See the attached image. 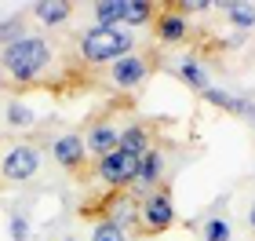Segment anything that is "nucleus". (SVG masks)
<instances>
[{
	"label": "nucleus",
	"instance_id": "nucleus-4",
	"mask_svg": "<svg viewBox=\"0 0 255 241\" xmlns=\"http://www.w3.org/2000/svg\"><path fill=\"white\" fill-rule=\"evenodd\" d=\"M40 168V150L33 143H15L0 154V183H26Z\"/></svg>",
	"mask_w": 255,
	"mask_h": 241
},
{
	"label": "nucleus",
	"instance_id": "nucleus-5",
	"mask_svg": "<svg viewBox=\"0 0 255 241\" xmlns=\"http://www.w3.org/2000/svg\"><path fill=\"white\" fill-rule=\"evenodd\" d=\"M95 176L106 183L110 190H128L135 183V176H138V154H128V150L117 146L113 154L95 161Z\"/></svg>",
	"mask_w": 255,
	"mask_h": 241
},
{
	"label": "nucleus",
	"instance_id": "nucleus-6",
	"mask_svg": "<svg viewBox=\"0 0 255 241\" xmlns=\"http://www.w3.org/2000/svg\"><path fill=\"white\" fill-rule=\"evenodd\" d=\"M157 187H164V150L149 146V150L138 157V176H135L131 187H128V194H131V198H149Z\"/></svg>",
	"mask_w": 255,
	"mask_h": 241
},
{
	"label": "nucleus",
	"instance_id": "nucleus-17",
	"mask_svg": "<svg viewBox=\"0 0 255 241\" xmlns=\"http://www.w3.org/2000/svg\"><path fill=\"white\" fill-rule=\"evenodd\" d=\"M91 241H128V231H121V227L110 223V220H99L95 231H91Z\"/></svg>",
	"mask_w": 255,
	"mask_h": 241
},
{
	"label": "nucleus",
	"instance_id": "nucleus-10",
	"mask_svg": "<svg viewBox=\"0 0 255 241\" xmlns=\"http://www.w3.org/2000/svg\"><path fill=\"white\" fill-rule=\"evenodd\" d=\"M84 146H88L95 157H106V154H113V150L121 146V132L113 128L110 121H99V124H91V128H88Z\"/></svg>",
	"mask_w": 255,
	"mask_h": 241
},
{
	"label": "nucleus",
	"instance_id": "nucleus-15",
	"mask_svg": "<svg viewBox=\"0 0 255 241\" xmlns=\"http://www.w3.org/2000/svg\"><path fill=\"white\" fill-rule=\"evenodd\" d=\"M179 77L186 80L190 88H197V91H208V88H212V84H208V70H204L201 62H182V66H179Z\"/></svg>",
	"mask_w": 255,
	"mask_h": 241
},
{
	"label": "nucleus",
	"instance_id": "nucleus-7",
	"mask_svg": "<svg viewBox=\"0 0 255 241\" xmlns=\"http://www.w3.org/2000/svg\"><path fill=\"white\" fill-rule=\"evenodd\" d=\"M51 157L59 161L66 172H73V176L88 179V146H84V135H77V132L59 135V139L51 143Z\"/></svg>",
	"mask_w": 255,
	"mask_h": 241
},
{
	"label": "nucleus",
	"instance_id": "nucleus-12",
	"mask_svg": "<svg viewBox=\"0 0 255 241\" xmlns=\"http://www.w3.org/2000/svg\"><path fill=\"white\" fill-rule=\"evenodd\" d=\"M149 146H153V139H149V124H128V128L121 132V150L142 157Z\"/></svg>",
	"mask_w": 255,
	"mask_h": 241
},
{
	"label": "nucleus",
	"instance_id": "nucleus-9",
	"mask_svg": "<svg viewBox=\"0 0 255 241\" xmlns=\"http://www.w3.org/2000/svg\"><path fill=\"white\" fill-rule=\"evenodd\" d=\"M153 33H157V44H182L190 37V22L182 15V7H157V18H153Z\"/></svg>",
	"mask_w": 255,
	"mask_h": 241
},
{
	"label": "nucleus",
	"instance_id": "nucleus-16",
	"mask_svg": "<svg viewBox=\"0 0 255 241\" xmlns=\"http://www.w3.org/2000/svg\"><path fill=\"white\" fill-rule=\"evenodd\" d=\"M226 15L234 26H245V29L255 26V4H226Z\"/></svg>",
	"mask_w": 255,
	"mask_h": 241
},
{
	"label": "nucleus",
	"instance_id": "nucleus-19",
	"mask_svg": "<svg viewBox=\"0 0 255 241\" xmlns=\"http://www.w3.org/2000/svg\"><path fill=\"white\" fill-rule=\"evenodd\" d=\"M204 241H230V227H226V220L212 216V220L204 223Z\"/></svg>",
	"mask_w": 255,
	"mask_h": 241
},
{
	"label": "nucleus",
	"instance_id": "nucleus-11",
	"mask_svg": "<svg viewBox=\"0 0 255 241\" xmlns=\"http://www.w3.org/2000/svg\"><path fill=\"white\" fill-rule=\"evenodd\" d=\"M29 11L44 26H62V22L73 18V4H69V0H40V4H33Z\"/></svg>",
	"mask_w": 255,
	"mask_h": 241
},
{
	"label": "nucleus",
	"instance_id": "nucleus-14",
	"mask_svg": "<svg viewBox=\"0 0 255 241\" xmlns=\"http://www.w3.org/2000/svg\"><path fill=\"white\" fill-rule=\"evenodd\" d=\"M153 18H157V4H149V0H128V11H124L128 26H153Z\"/></svg>",
	"mask_w": 255,
	"mask_h": 241
},
{
	"label": "nucleus",
	"instance_id": "nucleus-23",
	"mask_svg": "<svg viewBox=\"0 0 255 241\" xmlns=\"http://www.w3.org/2000/svg\"><path fill=\"white\" fill-rule=\"evenodd\" d=\"M69 241H73V238H69Z\"/></svg>",
	"mask_w": 255,
	"mask_h": 241
},
{
	"label": "nucleus",
	"instance_id": "nucleus-21",
	"mask_svg": "<svg viewBox=\"0 0 255 241\" xmlns=\"http://www.w3.org/2000/svg\"><path fill=\"white\" fill-rule=\"evenodd\" d=\"M11 241H29V223H26V216H11Z\"/></svg>",
	"mask_w": 255,
	"mask_h": 241
},
{
	"label": "nucleus",
	"instance_id": "nucleus-18",
	"mask_svg": "<svg viewBox=\"0 0 255 241\" xmlns=\"http://www.w3.org/2000/svg\"><path fill=\"white\" fill-rule=\"evenodd\" d=\"M33 121H37L33 110H26L22 102H11V106H7V124H11V128H29Z\"/></svg>",
	"mask_w": 255,
	"mask_h": 241
},
{
	"label": "nucleus",
	"instance_id": "nucleus-8",
	"mask_svg": "<svg viewBox=\"0 0 255 241\" xmlns=\"http://www.w3.org/2000/svg\"><path fill=\"white\" fill-rule=\"evenodd\" d=\"M149 70H153V55L131 51V55H124V59L113 62L110 80H113V84H117L121 91H131V88H138V84H142V80L149 77Z\"/></svg>",
	"mask_w": 255,
	"mask_h": 241
},
{
	"label": "nucleus",
	"instance_id": "nucleus-1",
	"mask_svg": "<svg viewBox=\"0 0 255 241\" xmlns=\"http://www.w3.org/2000/svg\"><path fill=\"white\" fill-rule=\"evenodd\" d=\"M55 66V44L48 37H18L0 48V70L15 84H40Z\"/></svg>",
	"mask_w": 255,
	"mask_h": 241
},
{
	"label": "nucleus",
	"instance_id": "nucleus-2",
	"mask_svg": "<svg viewBox=\"0 0 255 241\" xmlns=\"http://www.w3.org/2000/svg\"><path fill=\"white\" fill-rule=\"evenodd\" d=\"M135 51V37L121 26H91L77 37V55L84 66H99V62H117L124 55Z\"/></svg>",
	"mask_w": 255,
	"mask_h": 241
},
{
	"label": "nucleus",
	"instance_id": "nucleus-20",
	"mask_svg": "<svg viewBox=\"0 0 255 241\" xmlns=\"http://www.w3.org/2000/svg\"><path fill=\"white\" fill-rule=\"evenodd\" d=\"M18 37H26L22 33V18H7V22H0V48H7L11 40H18Z\"/></svg>",
	"mask_w": 255,
	"mask_h": 241
},
{
	"label": "nucleus",
	"instance_id": "nucleus-22",
	"mask_svg": "<svg viewBox=\"0 0 255 241\" xmlns=\"http://www.w3.org/2000/svg\"><path fill=\"white\" fill-rule=\"evenodd\" d=\"M248 223H252V231H255V205H252V212H248Z\"/></svg>",
	"mask_w": 255,
	"mask_h": 241
},
{
	"label": "nucleus",
	"instance_id": "nucleus-13",
	"mask_svg": "<svg viewBox=\"0 0 255 241\" xmlns=\"http://www.w3.org/2000/svg\"><path fill=\"white\" fill-rule=\"evenodd\" d=\"M128 0H95L91 4V15H95V26H117L124 22Z\"/></svg>",
	"mask_w": 255,
	"mask_h": 241
},
{
	"label": "nucleus",
	"instance_id": "nucleus-3",
	"mask_svg": "<svg viewBox=\"0 0 255 241\" xmlns=\"http://www.w3.org/2000/svg\"><path fill=\"white\" fill-rule=\"evenodd\" d=\"M171 223H175V205H171V190L168 187H157L149 198L138 201V227H135V234L157 238V234H164Z\"/></svg>",
	"mask_w": 255,
	"mask_h": 241
}]
</instances>
